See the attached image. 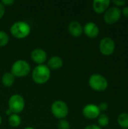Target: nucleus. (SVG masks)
Wrapping results in <instances>:
<instances>
[{
	"instance_id": "1",
	"label": "nucleus",
	"mask_w": 128,
	"mask_h": 129,
	"mask_svg": "<svg viewBox=\"0 0 128 129\" xmlns=\"http://www.w3.org/2000/svg\"><path fill=\"white\" fill-rule=\"evenodd\" d=\"M51 77V70L45 64L37 65L32 72V78L37 84L46 83Z\"/></svg>"
},
{
	"instance_id": "2",
	"label": "nucleus",
	"mask_w": 128,
	"mask_h": 129,
	"mask_svg": "<svg viewBox=\"0 0 128 129\" xmlns=\"http://www.w3.org/2000/svg\"><path fill=\"white\" fill-rule=\"evenodd\" d=\"M10 32L14 38L21 39L27 37L29 35L31 32V27L29 24L25 21H17L11 25Z\"/></svg>"
},
{
	"instance_id": "3",
	"label": "nucleus",
	"mask_w": 128,
	"mask_h": 129,
	"mask_svg": "<svg viewBox=\"0 0 128 129\" xmlns=\"http://www.w3.org/2000/svg\"><path fill=\"white\" fill-rule=\"evenodd\" d=\"M88 85L94 91L101 92L106 90L109 82L105 76L101 74L95 73L90 76L88 79Z\"/></svg>"
},
{
	"instance_id": "4",
	"label": "nucleus",
	"mask_w": 128,
	"mask_h": 129,
	"mask_svg": "<svg viewBox=\"0 0 128 129\" xmlns=\"http://www.w3.org/2000/svg\"><path fill=\"white\" fill-rule=\"evenodd\" d=\"M31 67L29 63L24 60H17L11 66V73L14 77H24L29 74Z\"/></svg>"
},
{
	"instance_id": "5",
	"label": "nucleus",
	"mask_w": 128,
	"mask_h": 129,
	"mask_svg": "<svg viewBox=\"0 0 128 129\" xmlns=\"http://www.w3.org/2000/svg\"><path fill=\"white\" fill-rule=\"evenodd\" d=\"M51 113L53 116L59 119H65L69 114V107L63 101L57 100L55 101L51 107Z\"/></svg>"
},
{
	"instance_id": "6",
	"label": "nucleus",
	"mask_w": 128,
	"mask_h": 129,
	"mask_svg": "<svg viewBox=\"0 0 128 129\" xmlns=\"http://www.w3.org/2000/svg\"><path fill=\"white\" fill-rule=\"evenodd\" d=\"M121 16V9L115 6H112L103 14V20L106 24L113 25L120 20Z\"/></svg>"
},
{
	"instance_id": "7",
	"label": "nucleus",
	"mask_w": 128,
	"mask_h": 129,
	"mask_svg": "<svg viewBox=\"0 0 128 129\" xmlns=\"http://www.w3.org/2000/svg\"><path fill=\"white\" fill-rule=\"evenodd\" d=\"M25 107V100L20 94H15L11 96L8 101V109L12 113L18 114L21 113Z\"/></svg>"
},
{
	"instance_id": "8",
	"label": "nucleus",
	"mask_w": 128,
	"mask_h": 129,
	"mask_svg": "<svg viewBox=\"0 0 128 129\" xmlns=\"http://www.w3.org/2000/svg\"><path fill=\"white\" fill-rule=\"evenodd\" d=\"M99 49L103 55L111 56L115 51V42L110 37H104L100 42Z\"/></svg>"
},
{
	"instance_id": "9",
	"label": "nucleus",
	"mask_w": 128,
	"mask_h": 129,
	"mask_svg": "<svg viewBox=\"0 0 128 129\" xmlns=\"http://www.w3.org/2000/svg\"><path fill=\"white\" fill-rule=\"evenodd\" d=\"M101 112L98 107V105L94 104H89L85 105L82 109L83 116L88 119H97L100 115Z\"/></svg>"
},
{
	"instance_id": "10",
	"label": "nucleus",
	"mask_w": 128,
	"mask_h": 129,
	"mask_svg": "<svg viewBox=\"0 0 128 129\" xmlns=\"http://www.w3.org/2000/svg\"><path fill=\"white\" fill-rule=\"evenodd\" d=\"M83 33L91 39L97 38L100 34V28L94 22L90 21L85 23L83 26Z\"/></svg>"
},
{
	"instance_id": "11",
	"label": "nucleus",
	"mask_w": 128,
	"mask_h": 129,
	"mask_svg": "<svg viewBox=\"0 0 128 129\" xmlns=\"http://www.w3.org/2000/svg\"><path fill=\"white\" fill-rule=\"evenodd\" d=\"M30 57L32 61L37 63L38 65L44 64V63L47 60V58H48V55L45 51L40 48H35L34 50H32V51L31 52Z\"/></svg>"
},
{
	"instance_id": "12",
	"label": "nucleus",
	"mask_w": 128,
	"mask_h": 129,
	"mask_svg": "<svg viewBox=\"0 0 128 129\" xmlns=\"http://www.w3.org/2000/svg\"><path fill=\"white\" fill-rule=\"evenodd\" d=\"M110 0H94L92 4L94 11L99 14H104L105 11L109 8L111 4Z\"/></svg>"
},
{
	"instance_id": "13",
	"label": "nucleus",
	"mask_w": 128,
	"mask_h": 129,
	"mask_svg": "<svg viewBox=\"0 0 128 129\" xmlns=\"http://www.w3.org/2000/svg\"><path fill=\"white\" fill-rule=\"evenodd\" d=\"M68 30L72 36L78 38L83 33V26L81 23L78 21H72L68 26Z\"/></svg>"
},
{
	"instance_id": "14",
	"label": "nucleus",
	"mask_w": 128,
	"mask_h": 129,
	"mask_svg": "<svg viewBox=\"0 0 128 129\" xmlns=\"http://www.w3.org/2000/svg\"><path fill=\"white\" fill-rule=\"evenodd\" d=\"M63 59L59 57V56H53L51 57L48 61V67H49V69H52V70H58L60 68H61L63 67Z\"/></svg>"
},
{
	"instance_id": "15",
	"label": "nucleus",
	"mask_w": 128,
	"mask_h": 129,
	"mask_svg": "<svg viewBox=\"0 0 128 129\" xmlns=\"http://www.w3.org/2000/svg\"><path fill=\"white\" fill-rule=\"evenodd\" d=\"M15 81L14 76L11 72H7L3 74L2 77V82L5 87H11L13 85Z\"/></svg>"
},
{
	"instance_id": "16",
	"label": "nucleus",
	"mask_w": 128,
	"mask_h": 129,
	"mask_svg": "<svg viewBox=\"0 0 128 129\" xmlns=\"http://www.w3.org/2000/svg\"><path fill=\"white\" fill-rule=\"evenodd\" d=\"M117 122L121 129L128 128V113H121L118 115Z\"/></svg>"
},
{
	"instance_id": "17",
	"label": "nucleus",
	"mask_w": 128,
	"mask_h": 129,
	"mask_svg": "<svg viewBox=\"0 0 128 129\" xmlns=\"http://www.w3.org/2000/svg\"><path fill=\"white\" fill-rule=\"evenodd\" d=\"M8 123L11 127L17 128L18 127L21 123V118L18 114L12 113L11 116H9L8 118Z\"/></svg>"
},
{
	"instance_id": "18",
	"label": "nucleus",
	"mask_w": 128,
	"mask_h": 129,
	"mask_svg": "<svg viewBox=\"0 0 128 129\" xmlns=\"http://www.w3.org/2000/svg\"><path fill=\"white\" fill-rule=\"evenodd\" d=\"M97 122L100 127H106L109 124V117L106 113H100L97 118Z\"/></svg>"
},
{
	"instance_id": "19",
	"label": "nucleus",
	"mask_w": 128,
	"mask_h": 129,
	"mask_svg": "<svg viewBox=\"0 0 128 129\" xmlns=\"http://www.w3.org/2000/svg\"><path fill=\"white\" fill-rule=\"evenodd\" d=\"M9 42V36L5 31L0 30V47L5 46Z\"/></svg>"
},
{
	"instance_id": "20",
	"label": "nucleus",
	"mask_w": 128,
	"mask_h": 129,
	"mask_svg": "<svg viewBox=\"0 0 128 129\" xmlns=\"http://www.w3.org/2000/svg\"><path fill=\"white\" fill-rule=\"evenodd\" d=\"M57 128L58 129H70V124L65 119H60L57 124Z\"/></svg>"
},
{
	"instance_id": "21",
	"label": "nucleus",
	"mask_w": 128,
	"mask_h": 129,
	"mask_svg": "<svg viewBox=\"0 0 128 129\" xmlns=\"http://www.w3.org/2000/svg\"><path fill=\"white\" fill-rule=\"evenodd\" d=\"M111 2H112V4H114L115 7H118L119 8L120 7H124V5L127 4V2L124 0H113Z\"/></svg>"
},
{
	"instance_id": "22",
	"label": "nucleus",
	"mask_w": 128,
	"mask_h": 129,
	"mask_svg": "<svg viewBox=\"0 0 128 129\" xmlns=\"http://www.w3.org/2000/svg\"><path fill=\"white\" fill-rule=\"evenodd\" d=\"M98 107L100 110V112H105L108 110L109 108V104L106 102H101L99 105Z\"/></svg>"
},
{
	"instance_id": "23",
	"label": "nucleus",
	"mask_w": 128,
	"mask_h": 129,
	"mask_svg": "<svg viewBox=\"0 0 128 129\" xmlns=\"http://www.w3.org/2000/svg\"><path fill=\"white\" fill-rule=\"evenodd\" d=\"M5 13V6L0 2V19L4 16Z\"/></svg>"
},
{
	"instance_id": "24",
	"label": "nucleus",
	"mask_w": 128,
	"mask_h": 129,
	"mask_svg": "<svg viewBox=\"0 0 128 129\" xmlns=\"http://www.w3.org/2000/svg\"><path fill=\"white\" fill-rule=\"evenodd\" d=\"M121 15L128 19V6H124L121 9Z\"/></svg>"
},
{
	"instance_id": "25",
	"label": "nucleus",
	"mask_w": 128,
	"mask_h": 129,
	"mask_svg": "<svg viewBox=\"0 0 128 129\" xmlns=\"http://www.w3.org/2000/svg\"><path fill=\"white\" fill-rule=\"evenodd\" d=\"M84 129H102V128L97 125H95V124H90V125H87L84 128Z\"/></svg>"
},
{
	"instance_id": "26",
	"label": "nucleus",
	"mask_w": 128,
	"mask_h": 129,
	"mask_svg": "<svg viewBox=\"0 0 128 129\" xmlns=\"http://www.w3.org/2000/svg\"><path fill=\"white\" fill-rule=\"evenodd\" d=\"M1 2L5 5V6H8L14 3V0H2Z\"/></svg>"
},
{
	"instance_id": "27",
	"label": "nucleus",
	"mask_w": 128,
	"mask_h": 129,
	"mask_svg": "<svg viewBox=\"0 0 128 129\" xmlns=\"http://www.w3.org/2000/svg\"><path fill=\"white\" fill-rule=\"evenodd\" d=\"M5 113L8 115V116H11L12 114V112L9 110V109H7V110L5 111Z\"/></svg>"
},
{
	"instance_id": "28",
	"label": "nucleus",
	"mask_w": 128,
	"mask_h": 129,
	"mask_svg": "<svg viewBox=\"0 0 128 129\" xmlns=\"http://www.w3.org/2000/svg\"><path fill=\"white\" fill-rule=\"evenodd\" d=\"M24 129H35V128H33L32 127H29H29H26V128H25Z\"/></svg>"
},
{
	"instance_id": "29",
	"label": "nucleus",
	"mask_w": 128,
	"mask_h": 129,
	"mask_svg": "<svg viewBox=\"0 0 128 129\" xmlns=\"http://www.w3.org/2000/svg\"><path fill=\"white\" fill-rule=\"evenodd\" d=\"M2 116H1V115H0V125L2 124Z\"/></svg>"
},
{
	"instance_id": "30",
	"label": "nucleus",
	"mask_w": 128,
	"mask_h": 129,
	"mask_svg": "<svg viewBox=\"0 0 128 129\" xmlns=\"http://www.w3.org/2000/svg\"><path fill=\"white\" fill-rule=\"evenodd\" d=\"M109 129H111V128H109Z\"/></svg>"
},
{
	"instance_id": "31",
	"label": "nucleus",
	"mask_w": 128,
	"mask_h": 129,
	"mask_svg": "<svg viewBox=\"0 0 128 129\" xmlns=\"http://www.w3.org/2000/svg\"><path fill=\"white\" fill-rule=\"evenodd\" d=\"M127 129H128V128H127Z\"/></svg>"
}]
</instances>
